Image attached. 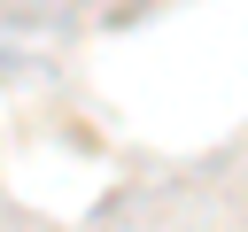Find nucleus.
<instances>
[]
</instances>
